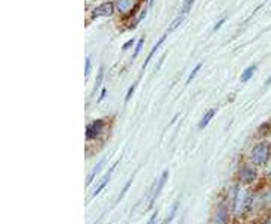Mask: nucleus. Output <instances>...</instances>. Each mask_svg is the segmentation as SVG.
Masks as SVG:
<instances>
[{
	"label": "nucleus",
	"instance_id": "obj_1",
	"mask_svg": "<svg viewBox=\"0 0 271 224\" xmlns=\"http://www.w3.org/2000/svg\"><path fill=\"white\" fill-rule=\"evenodd\" d=\"M270 158V146L267 143H259L251 150V161L256 166H262Z\"/></svg>",
	"mask_w": 271,
	"mask_h": 224
},
{
	"label": "nucleus",
	"instance_id": "obj_2",
	"mask_svg": "<svg viewBox=\"0 0 271 224\" xmlns=\"http://www.w3.org/2000/svg\"><path fill=\"white\" fill-rule=\"evenodd\" d=\"M115 12V5L112 2H105L97 8H94L92 11V19H98V17H108V15H112Z\"/></svg>",
	"mask_w": 271,
	"mask_h": 224
},
{
	"label": "nucleus",
	"instance_id": "obj_3",
	"mask_svg": "<svg viewBox=\"0 0 271 224\" xmlns=\"http://www.w3.org/2000/svg\"><path fill=\"white\" fill-rule=\"evenodd\" d=\"M167 176H169V171H167V170H165V171H163L161 178L155 182V185H154V191H152V194H151V197H149V208L152 206V203L155 202V199L158 197V194L161 193L163 185H165V184H166V181H167Z\"/></svg>",
	"mask_w": 271,
	"mask_h": 224
},
{
	"label": "nucleus",
	"instance_id": "obj_4",
	"mask_svg": "<svg viewBox=\"0 0 271 224\" xmlns=\"http://www.w3.org/2000/svg\"><path fill=\"white\" fill-rule=\"evenodd\" d=\"M103 127H104V120H101V119L94 120L92 124H89L87 128H86V139H87V140L95 139V137L101 132Z\"/></svg>",
	"mask_w": 271,
	"mask_h": 224
},
{
	"label": "nucleus",
	"instance_id": "obj_5",
	"mask_svg": "<svg viewBox=\"0 0 271 224\" xmlns=\"http://www.w3.org/2000/svg\"><path fill=\"white\" fill-rule=\"evenodd\" d=\"M118 167V163H115L110 168H108V171H107V173H105V176L103 178V181H101V184L97 187V189H95V191H94V196H98L101 191H103V188L107 185V182H108V179H110V176H112V173H113V170Z\"/></svg>",
	"mask_w": 271,
	"mask_h": 224
},
{
	"label": "nucleus",
	"instance_id": "obj_6",
	"mask_svg": "<svg viewBox=\"0 0 271 224\" xmlns=\"http://www.w3.org/2000/svg\"><path fill=\"white\" fill-rule=\"evenodd\" d=\"M243 176H241V179H243V182L244 184H250L251 181H255V178H256V171L253 170V168H250V167H246L244 170H243V173H241Z\"/></svg>",
	"mask_w": 271,
	"mask_h": 224
},
{
	"label": "nucleus",
	"instance_id": "obj_7",
	"mask_svg": "<svg viewBox=\"0 0 271 224\" xmlns=\"http://www.w3.org/2000/svg\"><path fill=\"white\" fill-rule=\"evenodd\" d=\"M228 220V209L225 205H220L219 211H217V215H215V223L217 224H225Z\"/></svg>",
	"mask_w": 271,
	"mask_h": 224
},
{
	"label": "nucleus",
	"instance_id": "obj_8",
	"mask_svg": "<svg viewBox=\"0 0 271 224\" xmlns=\"http://www.w3.org/2000/svg\"><path fill=\"white\" fill-rule=\"evenodd\" d=\"M134 3H136V0H119L118 8H119L121 12H126L128 9L134 8Z\"/></svg>",
	"mask_w": 271,
	"mask_h": 224
},
{
	"label": "nucleus",
	"instance_id": "obj_9",
	"mask_svg": "<svg viewBox=\"0 0 271 224\" xmlns=\"http://www.w3.org/2000/svg\"><path fill=\"white\" fill-rule=\"evenodd\" d=\"M166 37H167V33H166V35H163V37L160 38V41H158V42L155 44V47H154V48L151 50V53H149V56L146 57V60H145V63H143V70H145V68H146V66H148V63H149V60H151V57L154 56V53H155V51H157V48H158V47H160V45H161L163 42H165Z\"/></svg>",
	"mask_w": 271,
	"mask_h": 224
},
{
	"label": "nucleus",
	"instance_id": "obj_10",
	"mask_svg": "<svg viewBox=\"0 0 271 224\" xmlns=\"http://www.w3.org/2000/svg\"><path fill=\"white\" fill-rule=\"evenodd\" d=\"M215 114V110H209V112H207L205 113V116L202 117V120H201V124H199V128H205L208 124H209V120L212 119V116Z\"/></svg>",
	"mask_w": 271,
	"mask_h": 224
},
{
	"label": "nucleus",
	"instance_id": "obj_11",
	"mask_svg": "<svg viewBox=\"0 0 271 224\" xmlns=\"http://www.w3.org/2000/svg\"><path fill=\"white\" fill-rule=\"evenodd\" d=\"M104 163H105V157H104V158H103V160H101V161H100V163H98L97 166H95V168L92 170V173H90V178H89V179H87V182H86L87 185H89L90 182H92V181H94V178L97 176V173H98V171H100V170L103 168Z\"/></svg>",
	"mask_w": 271,
	"mask_h": 224
},
{
	"label": "nucleus",
	"instance_id": "obj_12",
	"mask_svg": "<svg viewBox=\"0 0 271 224\" xmlns=\"http://www.w3.org/2000/svg\"><path fill=\"white\" fill-rule=\"evenodd\" d=\"M255 71H256V66H255V65L249 66L247 70L243 73V75H241V81H249V80L251 78V75L255 74Z\"/></svg>",
	"mask_w": 271,
	"mask_h": 224
},
{
	"label": "nucleus",
	"instance_id": "obj_13",
	"mask_svg": "<svg viewBox=\"0 0 271 224\" xmlns=\"http://www.w3.org/2000/svg\"><path fill=\"white\" fill-rule=\"evenodd\" d=\"M183 20H184V15H183V14H179V15L176 17V19H175V21H173V23L169 26V30H167V33H169V32H173V30H175V29H176V27H178L181 23H183Z\"/></svg>",
	"mask_w": 271,
	"mask_h": 224
},
{
	"label": "nucleus",
	"instance_id": "obj_14",
	"mask_svg": "<svg viewBox=\"0 0 271 224\" xmlns=\"http://www.w3.org/2000/svg\"><path fill=\"white\" fill-rule=\"evenodd\" d=\"M176 211H178V203H175L173 205V208H172V211L169 212V215L166 217V220L165 221H163L161 224H169L173 218H175V215H176Z\"/></svg>",
	"mask_w": 271,
	"mask_h": 224
},
{
	"label": "nucleus",
	"instance_id": "obj_15",
	"mask_svg": "<svg viewBox=\"0 0 271 224\" xmlns=\"http://www.w3.org/2000/svg\"><path fill=\"white\" fill-rule=\"evenodd\" d=\"M103 75H104V70L101 68L100 73H98V77H97V83H95V88H94V93L98 92V88H100V84L103 83Z\"/></svg>",
	"mask_w": 271,
	"mask_h": 224
},
{
	"label": "nucleus",
	"instance_id": "obj_16",
	"mask_svg": "<svg viewBox=\"0 0 271 224\" xmlns=\"http://www.w3.org/2000/svg\"><path fill=\"white\" fill-rule=\"evenodd\" d=\"M193 2L194 0H184V5H183V9H181V14H187L188 11H190V8H191V5H193Z\"/></svg>",
	"mask_w": 271,
	"mask_h": 224
},
{
	"label": "nucleus",
	"instance_id": "obj_17",
	"mask_svg": "<svg viewBox=\"0 0 271 224\" xmlns=\"http://www.w3.org/2000/svg\"><path fill=\"white\" fill-rule=\"evenodd\" d=\"M131 184H133V178H130V179H128V182H126V184H125V187L122 188V191H121V194H119V197H118V202H119V200H122L124 194H125L126 191H128V188H130V185H131Z\"/></svg>",
	"mask_w": 271,
	"mask_h": 224
},
{
	"label": "nucleus",
	"instance_id": "obj_18",
	"mask_svg": "<svg viewBox=\"0 0 271 224\" xmlns=\"http://www.w3.org/2000/svg\"><path fill=\"white\" fill-rule=\"evenodd\" d=\"M201 68H202V63H199V65L194 68V70L191 71V74L188 75V80H187V83H191V81H193V78L196 77V74H197L199 71H201Z\"/></svg>",
	"mask_w": 271,
	"mask_h": 224
},
{
	"label": "nucleus",
	"instance_id": "obj_19",
	"mask_svg": "<svg viewBox=\"0 0 271 224\" xmlns=\"http://www.w3.org/2000/svg\"><path fill=\"white\" fill-rule=\"evenodd\" d=\"M143 38H140L139 39V42H137V48H136V51H134V56H137L139 53H140V50H142V47H143Z\"/></svg>",
	"mask_w": 271,
	"mask_h": 224
},
{
	"label": "nucleus",
	"instance_id": "obj_20",
	"mask_svg": "<svg viewBox=\"0 0 271 224\" xmlns=\"http://www.w3.org/2000/svg\"><path fill=\"white\" fill-rule=\"evenodd\" d=\"M225 21H226V19H222L220 21H217V24L214 26V32H217V30H219L223 24H225Z\"/></svg>",
	"mask_w": 271,
	"mask_h": 224
},
{
	"label": "nucleus",
	"instance_id": "obj_21",
	"mask_svg": "<svg viewBox=\"0 0 271 224\" xmlns=\"http://www.w3.org/2000/svg\"><path fill=\"white\" fill-rule=\"evenodd\" d=\"M89 73H90V59L87 57V59H86V70H84V74L89 75Z\"/></svg>",
	"mask_w": 271,
	"mask_h": 224
},
{
	"label": "nucleus",
	"instance_id": "obj_22",
	"mask_svg": "<svg viewBox=\"0 0 271 224\" xmlns=\"http://www.w3.org/2000/svg\"><path fill=\"white\" fill-rule=\"evenodd\" d=\"M134 88H136V84H133V86H131V88H130L128 93H126V101H128V99L131 98V95H133V92H134Z\"/></svg>",
	"mask_w": 271,
	"mask_h": 224
},
{
	"label": "nucleus",
	"instance_id": "obj_23",
	"mask_svg": "<svg viewBox=\"0 0 271 224\" xmlns=\"http://www.w3.org/2000/svg\"><path fill=\"white\" fill-rule=\"evenodd\" d=\"M133 44H134V39H130L128 42H126V44H125L124 47H122V50H128V48H130V47H131Z\"/></svg>",
	"mask_w": 271,
	"mask_h": 224
},
{
	"label": "nucleus",
	"instance_id": "obj_24",
	"mask_svg": "<svg viewBox=\"0 0 271 224\" xmlns=\"http://www.w3.org/2000/svg\"><path fill=\"white\" fill-rule=\"evenodd\" d=\"M155 218H157V214H152V217H151V220L146 223V224H154L155 223Z\"/></svg>",
	"mask_w": 271,
	"mask_h": 224
},
{
	"label": "nucleus",
	"instance_id": "obj_25",
	"mask_svg": "<svg viewBox=\"0 0 271 224\" xmlns=\"http://www.w3.org/2000/svg\"><path fill=\"white\" fill-rule=\"evenodd\" d=\"M104 96H105V89H103V93H101V96H100V101H101Z\"/></svg>",
	"mask_w": 271,
	"mask_h": 224
},
{
	"label": "nucleus",
	"instance_id": "obj_26",
	"mask_svg": "<svg viewBox=\"0 0 271 224\" xmlns=\"http://www.w3.org/2000/svg\"><path fill=\"white\" fill-rule=\"evenodd\" d=\"M267 202H268V203H270V205H271V193H270V194H268V197H267Z\"/></svg>",
	"mask_w": 271,
	"mask_h": 224
},
{
	"label": "nucleus",
	"instance_id": "obj_27",
	"mask_svg": "<svg viewBox=\"0 0 271 224\" xmlns=\"http://www.w3.org/2000/svg\"><path fill=\"white\" fill-rule=\"evenodd\" d=\"M265 224H271V217H270V218L267 220V223H265Z\"/></svg>",
	"mask_w": 271,
	"mask_h": 224
},
{
	"label": "nucleus",
	"instance_id": "obj_28",
	"mask_svg": "<svg viewBox=\"0 0 271 224\" xmlns=\"http://www.w3.org/2000/svg\"><path fill=\"white\" fill-rule=\"evenodd\" d=\"M270 83H271V77H270V78L267 80V84H270Z\"/></svg>",
	"mask_w": 271,
	"mask_h": 224
},
{
	"label": "nucleus",
	"instance_id": "obj_29",
	"mask_svg": "<svg viewBox=\"0 0 271 224\" xmlns=\"http://www.w3.org/2000/svg\"><path fill=\"white\" fill-rule=\"evenodd\" d=\"M270 176H271V170H270Z\"/></svg>",
	"mask_w": 271,
	"mask_h": 224
},
{
	"label": "nucleus",
	"instance_id": "obj_30",
	"mask_svg": "<svg viewBox=\"0 0 271 224\" xmlns=\"http://www.w3.org/2000/svg\"><path fill=\"white\" fill-rule=\"evenodd\" d=\"M152 2H154V0H151V3H152Z\"/></svg>",
	"mask_w": 271,
	"mask_h": 224
}]
</instances>
